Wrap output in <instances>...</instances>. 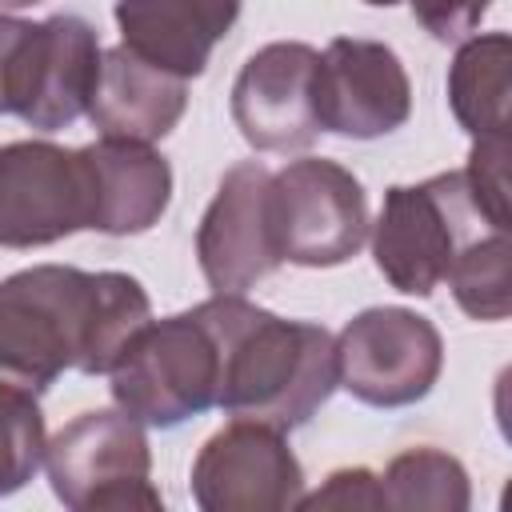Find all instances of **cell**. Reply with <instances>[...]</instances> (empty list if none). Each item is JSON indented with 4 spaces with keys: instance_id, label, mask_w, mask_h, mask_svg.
Returning a JSON list of instances; mask_svg holds the SVG:
<instances>
[{
    "instance_id": "1",
    "label": "cell",
    "mask_w": 512,
    "mask_h": 512,
    "mask_svg": "<svg viewBox=\"0 0 512 512\" xmlns=\"http://www.w3.org/2000/svg\"><path fill=\"white\" fill-rule=\"evenodd\" d=\"M148 320V296L124 272L24 268L0 284V384L36 396L64 368L112 372Z\"/></svg>"
},
{
    "instance_id": "2",
    "label": "cell",
    "mask_w": 512,
    "mask_h": 512,
    "mask_svg": "<svg viewBox=\"0 0 512 512\" xmlns=\"http://www.w3.org/2000/svg\"><path fill=\"white\" fill-rule=\"evenodd\" d=\"M220 344L216 404L272 432L300 428L336 388V340L320 324L280 320L240 296L200 304Z\"/></svg>"
},
{
    "instance_id": "3",
    "label": "cell",
    "mask_w": 512,
    "mask_h": 512,
    "mask_svg": "<svg viewBox=\"0 0 512 512\" xmlns=\"http://www.w3.org/2000/svg\"><path fill=\"white\" fill-rule=\"evenodd\" d=\"M492 228L500 224L476 208L464 172H444L412 188L396 184L384 192V208L372 232L376 268L392 288L428 296L448 276L460 248Z\"/></svg>"
},
{
    "instance_id": "4",
    "label": "cell",
    "mask_w": 512,
    "mask_h": 512,
    "mask_svg": "<svg viewBox=\"0 0 512 512\" xmlns=\"http://www.w3.org/2000/svg\"><path fill=\"white\" fill-rule=\"evenodd\" d=\"M108 376L120 412L140 424L172 428L212 408L220 396V344L200 304L156 324L148 320Z\"/></svg>"
},
{
    "instance_id": "5",
    "label": "cell",
    "mask_w": 512,
    "mask_h": 512,
    "mask_svg": "<svg viewBox=\"0 0 512 512\" xmlns=\"http://www.w3.org/2000/svg\"><path fill=\"white\" fill-rule=\"evenodd\" d=\"M268 228L280 260L328 268L368 240V200L360 180L332 160H292L268 180Z\"/></svg>"
},
{
    "instance_id": "6",
    "label": "cell",
    "mask_w": 512,
    "mask_h": 512,
    "mask_svg": "<svg viewBox=\"0 0 512 512\" xmlns=\"http://www.w3.org/2000/svg\"><path fill=\"white\" fill-rule=\"evenodd\" d=\"M48 476L68 508H160L148 440L128 412H84L48 448Z\"/></svg>"
},
{
    "instance_id": "7",
    "label": "cell",
    "mask_w": 512,
    "mask_h": 512,
    "mask_svg": "<svg viewBox=\"0 0 512 512\" xmlns=\"http://www.w3.org/2000/svg\"><path fill=\"white\" fill-rule=\"evenodd\" d=\"M444 364L440 332L408 308H368L336 340V384L372 408H404L432 392Z\"/></svg>"
},
{
    "instance_id": "8",
    "label": "cell",
    "mask_w": 512,
    "mask_h": 512,
    "mask_svg": "<svg viewBox=\"0 0 512 512\" xmlns=\"http://www.w3.org/2000/svg\"><path fill=\"white\" fill-rule=\"evenodd\" d=\"M92 228V180L84 152L44 140L0 148V244L36 248Z\"/></svg>"
},
{
    "instance_id": "9",
    "label": "cell",
    "mask_w": 512,
    "mask_h": 512,
    "mask_svg": "<svg viewBox=\"0 0 512 512\" xmlns=\"http://www.w3.org/2000/svg\"><path fill=\"white\" fill-rule=\"evenodd\" d=\"M312 104L320 128L352 140H372L408 120L412 88L404 64L388 44L336 36L324 56H316Z\"/></svg>"
},
{
    "instance_id": "10",
    "label": "cell",
    "mask_w": 512,
    "mask_h": 512,
    "mask_svg": "<svg viewBox=\"0 0 512 512\" xmlns=\"http://www.w3.org/2000/svg\"><path fill=\"white\" fill-rule=\"evenodd\" d=\"M268 180L272 172L256 160L236 164L208 204L200 232H196V256L204 280L220 296H240L256 280H264L280 260L268 228Z\"/></svg>"
},
{
    "instance_id": "11",
    "label": "cell",
    "mask_w": 512,
    "mask_h": 512,
    "mask_svg": "<svg viewBox=\"0 0 512 512\" xmlns=\"http://www.w3.org/2000/svg\"><path fill=\"white\" fill-rule=\"evenodd\" d=\"M316 48L268 44L240 68L232 84V120L240 136L260 152H300L316 140Z\"/></svg>"
},
{
    "instance_id": "12",
    "label": "cell",
    "mask_w": 512,
    "mask_h": 512,
    "mask_svg": "<svg viewBox=\"0 0 512 512\" xmlns=\"http://www.w3.org/2000/svg\"><path fill=\"white\" fill-rule=\"evenodd\" d=\"M300 480V464L284 448L280 432L244 420L216 432L192 468L196 504L208 512L288 508L296 504Z\"/></svg>"
},
{
    "instance_id": "13",
    "label": "cell",
    "mask_w": 512,
    "mask_h": 512,
    "mask_svg": "<svg viewBox=\"0 0 512 512\" xmlns=\"http://www.w3.org/2000/svg\"><path fill=\"white\" fill-rule=\"evenodd\" d=\"M100 56L104 52L88 20L52 16L36 24L28 52H24L12 112L40 132L68 128L76 116L88 112V100L100 76Z\"/></svg>"
},
{
    "instance_id": "14",
    "label": "cell",
    "mask_w": 512,
    "mask_h": 512,
    "mask_svg": "<svg viewBox=\"0 0 512 512\" xmlns=\"http://www.w3.org/2000/svg\"><path fill=\"white\" fill-rule=\"evenodd\" d=\"M240 16V0H120L116 24L124 48L188 80L200 76L212 48Z\"/></svg>"
},
{
    "instance_id": "15",
    "label": "cell",
    "mask_w": 512,
    "mask_h": 512,
    "mask_svg": "<svg viewBox=\"0 0 512 512\" xmlns=\"http://www.w3.org/2000/svg\"><path fill=\"white\" fill-rule=\"evenodd\" d=\"M184 104H188V92L180 76L148 64L144 56L120 44L100 56L88 120L100 128V136L152 144L176 128V120L184 116Z\"/></svg>"
},
{
    "instance_id": "16",
    "label": "cell",
    "mask_w": 512,
    "mask_h": 512,
    "mask_svg": "<svg viewBox=\"0 0 512 512\" xmlns=\"http://www.w3.org/2000/svg\"><path fill=\"white\" fill-rule=\"evenodd\" d=\"M84 152L92 180V228L128 236L152 228L172 196V168L140 140H96Z\"/></svg>"
},
{
    "instance_id": "17",
    "label": "cell",
    "mask_w": 512,
    "mask_h": 512,
    "mask_svg": "<svg viewBox=\"0 0 512 512\" xmlns=\"http://www.w3.org/2000/svg\"><path fill=\"white\" fill-rule=\"evenodd\" d=\"M508 64H512V44L504 32L468 40L452 60L448 100L456 120L476 140L508 136V92H512Z\"/></svg>"
},
{
    "instance_id": "18",
    "label": "cell",
    "mask_w": 512,
    "mask_h": 512,
    "mask_svg": "<svg viewBox=\"0 0 512 512\" xmlns=\"http://www.w3.org/2000/svg\"><path fill=\"white\" fill-rule=\"evenodd\" d=\"M456 304L476 320H504L512 308L508 296V228H492L460 248L448 276Z\"/></svg>"
},
{
    "instance_id": "19",
    "label": "cell",
    "mask_w": 512,
    "mask_h": 512,
    "mask_svg": "<svg viewBox=\"0 0 512 512\" xmlns=\"http://www.w3.org/2000/svg\"><path fill=\"white\" fill-rule=\"evenodd\" d=\"M380 488H384V504L392 508H448V512L468 508L464 468L436 448H416L396 456Z\"/></svg>"
},
{
    "instance_id": "20",
    "label": "cell",
    "mask_w": 512,
    "mask_h": 512,
    "mask_svg": "<svg viewBox=\"0 0 512 512\" xmlns=\"http://www.w3.org/2000/svg\"><path fill=\"white\" fill-rule=\"evenodd\" d=\"M44 416L32 392L0 384V496L16 492L44 460Z\"/></svg>"
},
{
    "instance_id": "21",
    "label": "cell",
    "mask_w": 512,
    "mask_h": 512,
    "mask_svg": "<svg viewBox=\"0 0 512 512\" xmlns=\"http://www.w3.org/2000/svg\"><path fill=\"white\" fill-rule=\"evenodd\" d=\"M464 184H468L476 208L492 224L508 228V136L476 140L468 168H464Z\"/></svg>"
},
{
    "instance_id": "22",
    "label": "cell",
    "mask_w": 512,
    "mask_h": 512,
    "mask_svg": "<svg viewBox=\"0 0 512 512\" xmlns=\"http://www.w3.org/2000/svg\"><path fill=\"white\" fill-rule=\"evenodd\" d=\"M492 0H412V16L444 44L472 36Z\"/></svg>"
},
{
    "instance_id": "23",
    "label": "cell",
    "mask_w": 512,
    "mask_h": 512,
    "mask_svg": "<svg viewBox=\"0 0 512 512\" xmlns=\"http://www.w3.org/2000/svg\"><path fill=\"white\" fill-rule=\"evenodd\" d=\"M304 504H308V508H328V504H340V508H348V504L384 508V488L376 484L372 472L352 468V472H336V476H328V488L316 492V496H308Z\"/></svg>"
},
{
    "instance_id": "24",
    "label": "cell",
    "mask_w": 512,
    "mask_h": 512,
    "mask_svg": "<svg viewBox=\"0 0 512 512\" xmlns=\"http://www.w3.org/2000/svg\"><path fill=\"white\" fill-rule=\"evenodd\" d=\"M28 40H32V24L0 16V112H12L16 80H20V64H24Z\"/></svg>"
},
{
    "instance_id": "25",
    "label": "cell",
    "mask_w": 512,
    "mask_h": 512,
    "mask_svg": "<svg viewBox=\"0 0 512 512\" xmlns=\"http://www.w3.org/2000/svg\"><path fill=\"white\" fill-rule=\"evenodd\" d=\"M28 4H40V0H0V8H28Z\"/></svg>"
},
{
    "instance_id": "26",
    "label": "cell",
    "mask_w": 512,
    "mask_h": 512,
    "mask_svg": "<svg viewBox=\"0 0 512 512\" xmlns=\"http://www.w3.org/2000/svg\"><path fill=\"white\" fill-rule=\"evenodd\" d=\"M364 4H380V8H388V4H396V0H364Z\"/></svg>"
}]
</instances>
